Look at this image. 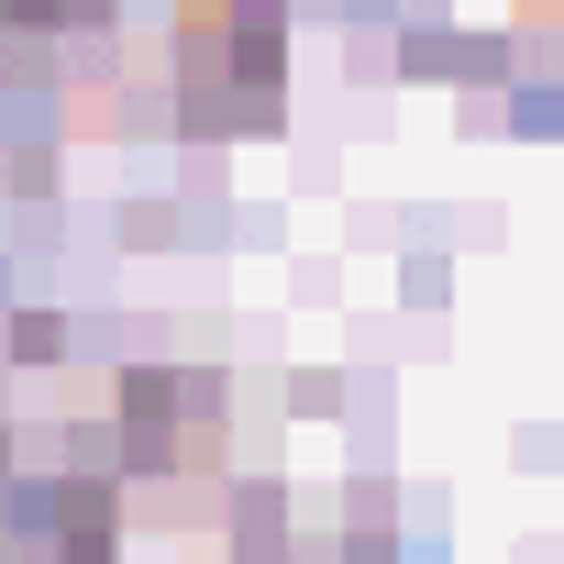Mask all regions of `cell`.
Segmentation results:
<instances>
[]
</instances>
